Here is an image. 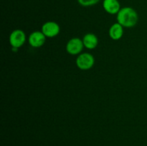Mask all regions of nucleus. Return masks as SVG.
I'll return each mask as SVG.
<instances>
[{
    "label": "nucleus",
    "mask_w": 147,
    "mask_h": 146,
    "mask_svg": "<svg viewBox=\"0 0 147 146\" xmlns=\"http://www.w3.org/2000/svg\"><path fill=\"white\" fill-rule=\"evenodd\" d=\"M82 40L84 47L88 50H94L98 44V38L93 33H87L83 36Z\"/></svg>",
    "instance_id": "8"
},
{
    "label": "nucleus",
    "mask_w": 147,
    "mask_h": 146,
    "mask_svg": "<svg viewBox=\"0 0 147 146\" xmlns=\"http://www.w3.org/2000/svg\"><path fill=\"white\" fill-rule=\"evenodd\" d=\"M46 38L47 37L42 32V31H32L29 36V44L34 48H39L44 45L46 42Z\"/></svg>",
    "instance_id": "6"
},
{
    "label": "nucleus",
    "mask_w": 147,
    "mask_h": 146,
    "mask_svg": "<svg viewBox=\"0 0 147 146\" xmlns=\"http://www.w3.org/2000/svg\"><path fill=\"white\" fill-rule=\"evenodd\" d=\"M41 31L47 38H53L60 34V27L55 21H48L43 24Z\"/></svg>",
    "instance_id": "5"
},
{
    "label": "nucleus",
    "mask_w": 147,
    "mask_h": 146,
    "mask_svg": "<svg viewBox=\"0 0 147 146\" xmlns=\"http://www.w3.org/2000/svg\"><path fill=\"white\" fill-rule=\"evenodd\" d=\"M27 40V36L23 30L17 29L12 31L9 37V42L14 50H18L22 47Z\"/></svg>",
    "instance_id": "3"
},
{
    "label": "nucleus",
    "mask_w": 147,
    "mask_h": 146,
    "mask_svg": "<svg viewBox=\"0 0 147 146\" xmlns=\"http://www.w3.org/2000/svg\"><path fill=\"white\" fill-rule=\"evenodd\" d=\"M76 66L81 70H89L94 66L95 58L89 52H83L78 55L76 58Z\"/></svg>",
    "instance_id": "2"
},
{
    "label": "nucleus",
    "mask_w": 147,
    "mask_h": 146,
    "mask_svg": "<svg viewBox=\"0 0 147 146\" xmlns=\"http://www.w3.org/2000/svg\"><path fill=\"white\" fill-rule=\"evenodd\" d=\"M116 15L117 22L125 28L134 27L139 21L137 11L130 7H122Z\"/></svg>",
    "instance_id": "1"
},
{
    "label": "nucleus",
    "mask_w": 147,
    "mask_h": 146,
    "mask_svg": "<svg viewBox=\"0 0 147 146\" xmlns=\"http://www.w3.org/2000/svg\"><path fill=\"white\" fill-rule=\"evenodd\" d=\"M103 7L106 12L111 15L117 14L121 9L119 0H103Z\"/></svg>",
    "instance_id": "7"
},
{
    "label": "nucleus",
    "mask_w": 147,
    "mask_h": 146,
    "mask_svg": "<svg viewBox=\"0 0 147 146\" xmlns=\"http://www.w3.org/2000/svg\"><path fill=\"white\" fill-rule=\"evenodd\" d=\"M84 48L83 40L79 37H73L71 38L67 42L65 46L66 52L70 55H79L81 54Z\"/></svg>",
    "instance_id": "4"
},
{
    "label": "nucleus",
    "mask_w": 147,
    "mask_h": 146,
    "mask_svg": "<svg viewBox=\"0 0 147 146\" xmlns=\"http://www.w3.org/2000/svg\"><path fill=\"white\" fill-rule=\"evenodd\" d=\"M80 6L84 7H88L97 4L100 0H77Z\"/></svg>",
    "instance_id": "10"
},
{
    "label": "nucleus",
    "mask_w": 147,
    "mask_h": 146,
    "mask_svg": "<svg viewBox=\"0 0 147 146\" xmlns=\"http://www.w3.org/2000/svg\"><path fill=\"white\" fill-rule=\"evenodd\" d=\"M123 28L124 27L121 25L119 23L116 22L112 24L109 30V35L111 39L115 41L121 40L123 35Z\"/></svg>",
    "instance_id": "9"
}]
</instances>
